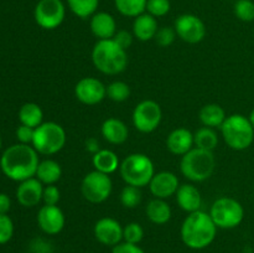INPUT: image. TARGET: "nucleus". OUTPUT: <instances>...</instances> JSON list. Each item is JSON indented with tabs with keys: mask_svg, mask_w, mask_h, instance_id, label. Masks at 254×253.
<instances>
[{
	"mask_svg": "<svg viewBox=\"0 0 254 253\" xmlns=\"http://www.w3.org/2000/svg\"><path fill=\"white\" fill-rule=\"evenodd\" d=\"M74 96L86 106H96L107 97V86L98 78L83 77L74 86Z\"/></svg>",
	"mask_w": 254,
	"mask_h": 253,
	"instance_id": "ddd939ff",
	"label": "nucleus"
},
{
	"mask_svg": "<svg viewBox=\"0 0 254 253\" xmlns=\"http://www.w3.org/2000/svg\"><path fill=\"white\" fill-rule=\"evenodd\" d=\"M193 141L196 148L205 149V150L213 151L218 144V135L213 128L208 126H201L193 134Z\"/></svg>",
	"mask_w": 254,
	"mask_h": 253,
	"instance_id": "cd10ccee",
	"label": "nucleus"
},
{
	"mask_svg": "<svg viewBox=\"0 0 254 253\" xmlns=\"http://www.w3.org/2000/svg\"><path fill=\"white\" fill-rule=\"evenodd\" d=\"M176 35L188 44H198L206 36V25L193 14H183L175 20Z\"/></svg>",
	"mask_w": 254,
	"mask_h": 253,
	"instance_id": "f8f14e48",
	"label": "nucleus"
},
{
	"mask_svg": "<svg viewBox=\"0 0 254 253\" xmlns=\"http://www.w3.org/2000/svg\"><path fill=\"white\" fill-rule=\"evenodd\" d=\"M102 136L108 143L119 145L128 139L129 130L127 124L118 118H108L102 123L101 126Z\"/></svg>",
	"mask_w": 254,
	"mask_h": 253,
	"instance_id": "412c9836",
	"label": "nucleus"
},
{
	"mask_svg": "<svg viewBox=\"0 0 254 253\" xmlns=\"http://www.w3.org/2000/svg\"><path fill=\"white\" fill-rule=\"evenodd\" d=\"M89 27L94 36L98 40H109L113 39L117 34V22L116 19L109 12L98 11L91 17Z\"/></svg>",
	"mask_w": 254,
	"mask_h": 253,
	"instance_id": "6ab92c4d",
	"label": "nucleus"
},
{
	"mask_svg": "<svg viewBox=\"0 0 254 253\" xmlns=\"http://www.w3.org/2000/svg\"><path fill=\"white\" fill-rule=\"evenodd\" d=\"M176 31L174 27H169V26H164L160 27L158 30L155 35V41L159 46L161 47H169L170 45L174 44L176 39Z\"/></svg>",
	"mask_w": 254,
	"mask_h": 253,
	"instance_id": "e433bc0d",
	"label": "nucleus"
},
{
	"mask_svg": "<svg viewBox=\"0 0 254 253\" xmlns=\"http://www.w3.org/2000/svg\"><path fill=\"white\" fill-rule=\"evenodd\" d=\"M34 133L35 128L31 126H27L21 124L20 126H17L16 129V138L19 140V143L21 144H32V139H34Z\"/></svg>",
	"mask_w": 254,
	"mask_h": 253,
	"instance_id": "58836bf2",
	"label": "nucleus"
},
{
	"mask_svg": "<svg viewBox=\"0 0 254 253\" xmlns=\"http://www.w3.org/2000/svg\"><path fill=\"white\" fill-rule=\"evenodd\" d=\"M248 118H250L251 124H252V126L254 128V108L252 109V112H251V113H250V116H248Z\"/></svg>",
	"mask_w": 254,
	"mask_h": 253,
	"instance_id": "c03bdc74",
	"label": "nucleus"
},
{
	"mask_svg": "<svg viewBox=\"0 0 254 253\" xmlns=\"http://www.w3.org/2000/svg\"><path fill=\"white\" fill-rule=\"evenodd\" d=\"M119 171L127 185L136 186L139 189L148 186L155 175L154 163L143 153H133L127 156L121 163Z\"/></svg>",
	"mask_w": 254,
	"mask_h": 253,
	"instance_id": "423d86ee",
	"label": "nucleus"
},
{
	"mask_svg": "<svg viewBox=\"0 0 254 253\" xmlns=\"http://www.w3.org/2000/svg\"><path fill=\"white\" fill-rule=\"evenodd\" d=\"M235 15L241 21L251 22L254 20V1L253 0H236L233 7Z\"/></svg>",
	"mask_w": 254,
	"mask_h": 253,
	"instance_id": "473e14b6",
	"label": "nucleus"
},
{
	"mask_svg": "<svg viewBox=\"0 0 254 253\" xmlns=\"http://www.w3.org/2000/svg\"><path fill=\"white\" fill-rule=\"evenodd\" d=\"M11 207V200L9 195L1 192L0 193V213H7Z\"/></svg>",
	"mask_w": 254,
	"mask_h": 253,
	"instance_id": "79ce46f5",
	"label": "nucleus"
},
{
	"mask_svg": "<svg viewBox=\"0 0 254 253\" xmlns=\"http://www.w3.org/2000/svg\"><path fill=\"white\" fill-rule=\"evenodd\" d=\"M92 164L94 166V170L107 174V175L116 173L121 166L117 154L109 149H99L96 154H93Z\"/></svg>",
	"mask_w": 254,
	"mask_h": 253,
	"instance_id": "5701e85b",
	"label": "nucleus"
},
{
	"mask_svg": "<svg viewBox=\"0 0 254 253\" xmlns=\"http://www.w3.org/2000/svg\"><path fill=\"white\" fill-rule=\"evenodd\" d=\"M66 217L57 205H44L37 212V225L40 230L49 236L59 235L64 227Z\"/></svg>",
	"mask_w": 254,
	"mask_h": 253,
	"instance_id": "2eb2a0df",
	"label": "nucleus"
},
{
	"mask_svg": "<svg viewBox=\"0 0 254 253\" xmlns=\"http://www.w3.org/2000/svg\"><path fill=\"white\" fill-rule=\"evenodd\" d=\"M66 140V131L61 124L56 122H44L35 128L31 145L39 154L54 155L64 149Z\"/></svg>",
	"mask_w": 254,
	"mask_h": 253,
	"instance_id": "0eeeda50",
	"label": "nucleus"
},
{
	"mask_svg": "<svg viewBox=\"0 0 254 253\" xmlns=\"http://www.w3.org/2000/svg\"><path fill=\"white\" fill-rule=\"evenodd\" d=\"M130 96V87L123 81H113L107 86V97L111 101L121 103L127 101Z\"/></svg>",
	"mask_w": 254,
	"mask_h": 253,
	"instance_id": "7c9ffc66",
	"label": "nucleus"
},
{
	"mask_svg": "<svg viewBox=\"0 0 254 253\" xmlns=\"http://www.w3.org/2000/svg\"><path fill=\"white\" fill-rule=\"evenodd\" d=\"M216 168L213 151L200 148H192L189 153L181 156L180 171L188 180L201 183L212 176Z\"/></svg>",
	"mask_w": 254,
	"mask_h": 253,
	"instance_id": "20e7f679",
	"label": "nucleus"
},
{
	"mask_svg": "<svg viewBox=\"0 0 254 253\" xmlns=\"http://www.w3.org/2000/svg\"><path fill=\"white\" fill-rule=\"evenodd\" d=\"M163 119V111L158 102L145 99L135 106L131 116L134 126L140 133L149 134L159 128Z\"/></svg>",
	"mask_w": 254,
	"mask_h": 253,
	"instance_id": "9d476101",
	"label": "nucleus"
},
{
	"mask_svg": "<svg viewBox=\"0 0 254 253\" xmlns=\"http://www.w3.org/2000/svg\"><path fill=\"white\" fill-rule=\"evenodd\" d=\"M195 145L193 134L186 128H176L166 138V148L174 155L183 156Z\"/></svg>",
	"mask_w": 254,
	"mask_h": 253,
	"instance_id": "a211bd4d",
	"label": "nucleus"
},
{
	"mask_svg": "<svg viewBox=\"0 0 254 253\" xmlns=\"http://www.w3.org/2000/svg\"><path fill=\"white\" fill-rule=\"evenodd\" d=\"M93 233L96 240L103 246L114 247L123 242V227L113 217H102L94 223Z\"/></svg>",
	"mask_w": 254,
	"mask_h": 253,
	"instance_id": "4468645a",
	"label": "nucleus"
},
{
	"mask_svg": "<svg viewBox=\"0 0 254 253\" xmlns=\"http://www.w3.org/2000/svg\"><path fill=\"white\" fill-rule=\"evenodd\" d=\"M112 253H145V251L139 245H133V243L128 242H121L119 245L114 246Z\"/></svg>",
	"mask_w": 254,
	"mask_h": 253,
	"instance_id": "a19ab883",
	"label": "nucleus"
},
{
	"mask_svg": "<svg viewBox=\"0 0 254 253\" xmlns=\"http://www.w3.org/2000/svg\"><path fill=\"white\" fill-rule=\"evenodd\" d=\"M144 238V228L140 223L130 222L123 227V241L133 245H139Z\"/></svg>",
	"mask_w": 254,
	"mask_h": 253,
	"instance_id": "72a5a7b5",
	"label": "nucleus"
},
{
	"mask_svg": "<svg viewBox=\"0 0 254 253\" xmlns=\"http://www.w3.org/2000/svg\"><path fill=\"white\" fill-rule=\"evenodd\" d=\"M19 121L24 126L37 128L40 124L44 123V112L41 107L34 102L22 104L19 111Z\"/></svg>",
	"mask_w": 254,
	"mask_h": 253,
	"instance_id": "bb28decb",
	"label": "nucleus"
},
{
	"mask_svg": "<svg viewBox=\"0 0 254 253\" xmlns=\"http://www.w3.org/2000/svg\"><path fill=\"white\" fill-rule=\"evenodd\" d=\"M92 62L103 74L116 76L126 71L128 54L113 39L98 40L92 50Z\"/></svg>",
	"mask_w": 254,
	"mask_h": 253,
	"instance_id": "7ed1b4c3",
	"label": "nucleus"
},
{
	"mask_svg": "<svg viewBox=\"0 0 254 253\" xmlns=\"http://www.w3.org/2000/svg\"><path fill=\"white\" fill-rule=\"evenodd\" d=\"M61 198V192L59 188L55 185H46L44 188V193H42V201L44 205H57Z\"/></svg>",
	"mask_w": 254,
	"mask_h": 253,
	"instance_id": "4c0bfd02",
	"label": "nucleus"
},
{
	"mask_svg": "<svg viewBox=\"0 0 254 253\" xmlns=\"http://www.w3.org/2000/svg\"><path fill=\"white\" fill-rule=\"evenodd\" d=\"M146 2L148 0H114V5L119 14L134 19L146 11Z\"/></svg>",
	"mask_w": 254,
	"mask_h": 253,
	"instance_id": "c85d7f7f",
	"label": "nucleus"
},
{
	"mask_svg": "<svg viewBox=\"0 0 254 253\" xmlns=\"http://www.w3.org/2000/svg\"><path fill=\"white\" fill-rule=\"evenodd\" d=\"M69 10L79 19H88L97 12L99 0H67Z\"/></svg>",
	"mask_w": 254,
	"mask_h": 253,
	"instance_id": "c756f323",
	"label": "nucleus"
},
{
	"mask_svg": "<svg viewBox=\"0 0 254 253\" xmlns=\"http://www.w3.org/2000/svg\"><path fill=\"white\" fill-rule=\"evenodd\" d=\"M170 0H148L146 2V12L154 17H163L170 11Z\"/></svg>",
	"mask_w": 254,
	"mask_h": 253,
	"instance_id": "f704fd0d",
	"label": "nucleus"
},
{
	"mask_svg": "<svg viewBox=\"0 0 254 253\" xmlns=\"http://www.w3.org/2000/svg\"><path fill=\"white\" fill-rule=\"evenodd\" d=\"M220 129L225 143L233 150H246L253 144L254 128L250 118L243 114L228 116Z\"/></svg>",
	"mask_w": 254,
	"mask_h": 253,
	"instance_id": "39448f33",
	"label": "nucleus"
},
{
	"mask_svg": "<svg viewBox=\"0 0 254 253\" xmlns=\"http://www.w3.org/2000/svg\"><path fill=\"white\" fill-rule=\"evenodd\" d=\"M86 149L87 151L92 154H96L99 150V143L96 138H88L86 140Z\"/></svg>",
	"mask_w": 254,
	"mask_h": 253,
	"instance_id": "37998d69",
	"label": "nucleus"
},
{
	"mask_svg": "<svg viewBox=\"0 0 254 253\" xmlns=\"http://www.w3.org/2000/svg\"><path fill=\"white\" fill-rule=\"evenodd\" d=\"M146 217L149 221L155 225H165L170 221L171 215V207L165 200L163 198L154 197L148 202V206L145 208Z\"/></svg>",
	"mask_w": 254,
	"mask_h": 253,
	"instance_id": "b1692460",
	"label": "nucleus"
},
{
	"mask_svg": "<svg viewBox=\"0 0 254 253\" xmlns=\"http://www.w3.org/2000/svg\"><path fill=\"white\" fill-rule=\"evenodd\" d=\"M44 184L37 178H30L20 183L16 190V198L24 207H34L42 201Z\"/></svg>",
	"mask_w": 254,
	"mask_h": 253,
	"instance_id": "f3484780",
	"label": "nucleus"
},
{
	"mask_svg": "<svg viewBox=\"0 0 254 253\" xmlns=\"http://www.w3.org/2000/svg\"><path fill=\"white\" fill-rule=\"evenodd\" d=\"M208 213L217 228L222 230H232L238 227L245 218V208L242 203L228 196L217 198L212 203Z\"/></svg>",
	"mask_w": 254,
	"mask_h": 253,
	"instance_id": "6e6552de",
	"label": "nucleus"
},
{
	"mask_svg": "<svg viewBox=\"0 0 254 253\" xmlns=\"http://www.w3.org/2000/svg\"><path fill=\"white\" fill-rule=\"evenodd\" d=\"M198 118L202 123L203 126H208V128H221L223 122L226 121L227 116L226 112L220 104L217 103H210L203 106L200 109L198 113Z\"/></svg>",
	"mask_w": 254,
	"mask_h": 253,
	"instance_id": "393cba45",
	"label": "nucleus"
},
{
	"mask_svg": "<svg viewBox=\"0 0 254 253\" xmlns=\"http://www.w3.org/2000/svg\"><path fill=\"white\" fill-rule=\"evenodd\" d=\"M121 203L126 208H135L141 202L140 189L136 186L127 185L121 191Z\"/></svg>",
	"mask_w": 254,
	"mask_h": 253,
	"instance_id": "2f4dec72",
	"label": "nucleus"
},
{
	"mask_svg": "<svg viewBox=\"0 0 254 253\" xmlns=\"http://www.w3.org/2000/svg\"><path fill=\"white\" fill-rule=\"evenodd\" d=\"M39 164V153L30 144H14L5 149L0 158V168L4 175L19 183L34 178Z\"/></svg>",
	"mask_w": 254,
	"mask_h": 253,
	"instance_id": "f257e3e1",
	"label": "nucleus"
},
{
	"mask_svg": "<svg viewBox=\"0 0 254 253\" xmlns=\"http://www.w3.org/2000/svg\"><path fill=\"white\" fill-rule=\"evenodd\" d=\"M0 149H1V136H0Z\"/></svg>",
	"mask_w": 254,
	"mask_h": 253,
	"instance_id": "a18cd8bd",
	"label": "nucleus"
},
{
	"mask_svg": "<svg viewBox=\"0 0 254 253\" xmlns=\"http://www.w3.org/2000/svg\"><path fill=\"white\" fill-rule=\"evenodd\" d=\"M62 169L56 160L45 159L40 161L35 178L39 179L44 185H55L61 179Z\"/></svg>",
	"mask_w": 254,
	"mask_h": 253,
	"instance_id": "a878e982",
	"label": "nucleus"
},
{
	"mask_svg": "<svg viewBox=\"0 0 254 253\" xmlns=\"http://www.w3.org/2000/svg\"><path fill=\"white\" fill-rule=\"evenodd\" d=\"M113 183L109 175L93 170L81 183L82 196L91 203H102L111 196Z\"/></svg>",
	"mask_w": 254,
	"mask_h": 253,
	"instance_id": "1a4fd4ad",
	"label": "nucleus"
},
{
	"mask_svg": "<svg viewBox=\"0 0 254 253\" xmlns=\"http://www.w3.org/2000/svg\"><path fill=\"white\" fill-rule=\"evenodd\" d=\"M158 30V20L148 12H144L134 19L133 35L139 41L145 42L155 39Z\"/></svg>",
	"mask_w": 254,
	"mask_h": 253,
	"instance_id": "4be33fe9",
	"label": "nucleus"
},
{
	"mask_svg": "<svg viewBox=\"0 0 254 253\" xmlns=\"http://www.w3.org/2000/svg\"><path fill=\"white\" fill-rule=\"evenodd\" d=\"M134 35L131 32L127 31V30H118L117 34L114 35L113 40L119 45L121 47H123L124 50H128L129 47L133 44Z\"/></svg>",
	"mask_w": 254,
	"mask_h": 253,
	"instance_id": "ea45409f",
	"label": "nucleus"
},
{
	"mask_svg": "<svg viewBox=\"0 0 254 253\" xmlns=\"http://www.w3.org/2000/svg\"><path fill=\"white\" fill-rule=\"evenodd\" d=\"M233 1H236V0H233Z\"/></svg>",
	"mask_w": 254,
	"mask_h": 253,
	"instance_id": "49530a36",
	"label": "nucleus"
},
{
	"mask_svg": "<svg viewBox=\"0 0 254 253\" xmlns=\"http://www.w3.org/2000/svg\"><path fill=\"white\" fill-rule=\"evenodd\" d=\"M175 196L179 207L189 213L198 211L202 205V196L200 190L192 184H184L179 186Z\"/></svg>",
	"mask_w": 254,
	"mask_h": 253,
	"instance_id": "aec40b11",
	"label": "nucleus"
},
{
	"mask_svg": "<svg viewBox=\"0 0 254 253\" xmlns=\"http://www.w3.org/2000/svg\"><path fill=\"white\" fill-rule=\"evenodd\" d=\"M66 6L62 0H39L34 10L36 24L45 30H55L64 22Z\"/></svg>",
	"mask_w": 254,
	"mask_h": 253,
	"instance_id": "9b49d317",
	"label": "nucleus"
},
{
	"mask_svg": "<svg viewBox=\"0 0 254 253\" xmlns=\"http://www.w3.org/2000/svg\"><path fill=\"white\" fill-rule=\"evenodd\" d=\"M14 236V223L6 213H0V245L9 242Z\"/></svg>",
	"mask_w": 254,
	"mask_h": 253,
	"instance_id": "c9c22d12",
	"label": "nucleus"
},
{
	"mask_svg": "<svg viewBox=\"0 0 254 253\" xmlns=\"http://www.w3.org/2000/svg\"><path fill=\"white\" fill-rule=\"evenodd\" d=\"M148 186L154 197L166 200L175 195L180 184H179L178 176L174 173L160 171V173H155Z\"/></svg>",
	"mask_w": 254,
	"mask_h": 253,
	"instance_id": "dca6fc26",
	"label": "nucleus"
},
{
	"mask_svg": "<svg viewBox=\"0 0 254 253\" xmlns=\"http://www.w3.org/2000/svg\"><path fill=\"white\" fill-rule=\"evenodd\" d=\"M181 240L186 247L200 251L208 247L215 241L217 226L205 211H195L189 213L184 220L180 230Z\"/></svg>",
	"mask_w": 254,
	"mask_h": 253,
	"instance_id": "f03ea898",
	"label": "nucleus"
}]
</instances>
